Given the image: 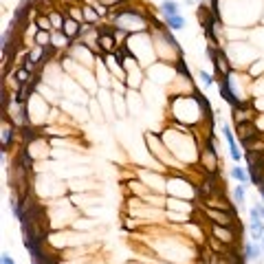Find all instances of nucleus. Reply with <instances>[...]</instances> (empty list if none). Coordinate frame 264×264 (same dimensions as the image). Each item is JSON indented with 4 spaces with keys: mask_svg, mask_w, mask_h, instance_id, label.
Returning a JSON list of instances; mask_svg holds the SVG:
<instances>
[{
    "mask_svg": "<svg viewBox=\"0 0 264 264\" xmlns=\"http://www.w3.org/2000/svg\"><path fill=\"white\" fill-rule=\"evenodd\" d=\"M64 35L66 38H75V35H79V24L75 22V20H70V18H66V22H64Z\"/></svg>",
    "mask_w": 264,
    "mask_h": 264,
    "instance_id": "nucleus-6",
    "label": "nucleus"
},
{
    "mask_svg": "<svg viewBox=\"0 0 264 264\" xmlns=\"http://www.w3.org/2000/svg\"><path fill=\"white\" fill-rule=\"evenodd\" d=\"M249 231H251V238L256 242L262 240V236H264V220H262L260 211H258L256 207L251 209V222H249Z\"/></svg>",
    "mask_w": 264,
    "mask_h": 264,
    "instance_id": "nucleus-1",
    "label": "nucleus"
},
{
    "mask_svg": "<svg viewBox=\"0 0 264 264\" xmlns=\"http://www.w3.org/2000/svg\"><path fill=\"white\" fill-rule=\"evenodd\" d=\"M51 24H53V29H62V18L58 13H51Z\"/></svg>",
    "mask_w": 264,
    "mask_h": 264,
    "instance_id": "nucleus-17",
    "label": "nucleus"
},
{
    "mask_svg": "<svg viewBox=\"0 0 264 264\" xmlns=\"http://www.w3.org/2000/svg\"><path fill=\"white\" fill-rule=\"evenodd\" d=\"M231 176H233V179H236L238 183H242V185H247V183H249V174H247L245 170H242V167H233V170H231Z\"/></svg>",
    "mask_w": 264,
    "mask_h": 264,
    "instance_id": "nucleus-9",
    "label": "nucleus"
},
{
    "mask_svg": "<svg viewBox=\"0 0 264 264\" xmlns=\"http://www.w3.org/2000/svg\"><path fill=\"white\" fill-rule=\"evenodd\" d=\"M101 4H113V2H119V0H99Z\"/></svg>",
    "mask_w": 264,
    "mask_h": 264,
    "instance_id": "nucleus-21",
    "label": "nucleus"
},
{
    "mask_svg": "<svg viewBox=\"0 0 264 264\" xmlns=\"http://www.w3.org/2000/svg\"><path fill=\"white\" fill-rule=\"evenodd\" d=\"M44 51H47V47H35L33 51H31V53H29V62H38V60L40 58H42V55H44Z\"/></svg>",
    "mask_w": 264,
    "mask_h": 264,
    "instance_id": "nucleus-13",
    "label": "nucleus"
},
{
    "mask_svg": "<svg viewBox=\"0 0 264 264\" xmlns=\"http://www.w3.org/2000/svg\"><path fill=\"white\" fill-rule=\"evenodd\" d=\"M0 262H2V264H16V262H13V260H11V258H9V256H7V253H4V256H2V258H0Z\"/></svg>",
    "mask_w": 264,
    "mask_h": 264,
    "instance_id": "nucleus-19",
    "label": "nucleus"
},
{
    "mask_svg": "<svg viewBox=\"0 0 264 264\" xmlns=\"http://www.w3.org/2000/svg\"><path fill=\"white\" fill-rule=\"evenodd\" d=\"M161 13H163V18L181 16V9H179V4H176L174 0H163V4H161Z\"/></svg>",
    "mask_w": 264,
    "mask_h": 264,
    "instance_id": "nucleus-4",
    "label": "nucleus"
},
{
    "mask_svg": "<svg viewBox=\"0 0 264 264\" xmlns=\"http://www.w3.org/2000/svg\"><path fill=\"white\" fill-rule=\"evenodd\" d=\"M198 77L202 79V84H205V86H211V84H214V77H211L209 73H205V70H200V73H198Z\"/></svg>",
    "mask_w": 264,
    "mask_h": 264,
    "instance_id": "nucleus-15",
    "label": "nucleus"
},
{
    "mask_svg": "<svg viewBox=\"0 0 264 264\" xmlns=\"http://www.w3.org/2000/svg\"><path fill=\"white\" fill-rule=\"evenodd\" d=\"M165 24L172 29V31H179V29L185 27V18L183 16H170V18H165Z\"/></svg>",
    "mask_w": 264,
    "mask_h": 264,
    "instance_id": "nucleus-7",
    "label": "nucleus"
},
{
    "mask_svg": "<svg viewBox=\"0 0 264 264\" xmlns=\"http://www.w3.org/2000/svg\"><path fill=\"white\" fill-rule=\"evenodd\" d=\"M262 258V247L260 245H245V260H260Z\"/></svg>",
    "mask_w": 264,
    "mask_h": 264,
    "instance_id": "nucleus-5",
    "label": "nucleus"
},
{
    "mask_svg": "<svg viewBox=\"0 0 264 264\" xmlns=\"http://www.w3.org/2000/svg\"><path fill=\"white\" fill-rule=\"evenodd\" d=\"M216 236H222L220 240H225V242H229V240H231V233H229V231H225V229L220 231V229H218V227H216Z\"/></svg>",
    "mask_w": 264,
    "mask_h": 264,
    "instance_id": "nucleus-18",
    "label": "nucleus"
},
{
    "mask_svg": "<svg viewBox=\"0 0 264 264\" xmlns=\"http://www.w3.org/2000/svg\"><path fill=\"white\" fill-rule=\"evenodd\" d=\"M35 44H38V47H47V44H51V35L40 29L38 35H35Z\"/></svg>",
    "mask_w": 264,
    "mask_h": 264,
    "instance_id": "nucleus-10",
    "label": "nucleus"
},
{
    "mask_svg": "<svg viewBox=\"0 0 264 264\" xmlns=\"http://www.w3.org/2000/svg\"><path fill=\"white\" fill-rule=\"evenodd\" d=\"M222 134H225L227 143H229L231 159H233V161H240V159H242V154H240V150H238V145H236V139H233V132L229 130V126H225V128H222Z\"/></svg>",
    "mask_w": 264,
    "mask_h": 264,
    "instance_id": "nucleus-3",
    "label": "nucleus"
},
{
    "mask_svg": "<svg viewBox=\"0 0 264 264\" xmlns=\"http://www.w3.org/2000/svg\"><path fill=\"white\" fill-rule=\"evenodd\" d=\"M260 242H262V249H264V236H262V240H260Z\"/></svg>",
    "mask_w": 264,
    "mask_h": 264,
    "instance_id": "nucleus-22",
    "label": "nucleus"
},
{
    "mask_svg": "<svg viewBox=\"0 0 264 264\" xmlns=\"http://www.w3.org/2000/svg\"><path fill=\"white\" fill-rule=\"evenodd\" d=\"M16 79H18L20 84H31V82H33V79H31V73H29L27 68H20L18 73H16Z\"/></svg>",
    "mask_w": 264,
    "mask_h": 264,
    "instance_id": "nucleus-11",
    "label": "nucleus"
},
{
    "mask_svg": "<svg viewBox=\"0 0 264 264\" xmlns=\"http://www.w3.org/2000/svg\"><path fill=\"white\" fill-rule=\"evenodd\" d=\"M220 95H222V97H225V101H227V104H231V106H240V99H238V97H236V93H233V90H231L229 75L220 79Z\"/></svg>",
    "mask_w": 264,
    "mask_h": 264,
    "instance_id": "nucleus-2",
    "label": "nucleus"
},
{
    "mask_svg": "<svg viewBox=\"0 0 264 264\" xmlns=\"http://www.w3.org/2000/svg\"><path fill=\"white\" fill-rule=\"evenodd\" d=\"M99 44H101L104 51H113L115 49V38L108 35V33H104V35H99Z\"/></svg>",
    "mask_w": 264,
    "mask_h": 264,
    "instance_id": "nucleus-8",
    "label": "nucleus"
},
{
    "mask_svg": "<svg viewBox=\"0 0 264 264\" xmlns=\"http://www.w3.org/2000/svg\"><path fill=\"white\" fill-rule=\"evenodd\" d=\"M11 136H13V130L11 128H4V132H2V148H7V143L11 141Z\"/></svg>",
    "mask_w": 264,
    "mask_h": 264,
    "instance_id": "nucleus-16",
    "label": "nucleus"
},
{
    "mask_svg": "<svg viewBox=\"0 0 264 264\" xmlns=\"http://www.w3.org/2000/svg\"><path fill=\"white\" fill-rule=\"evenodd\" d=\"M66 42H68V38L62 33H55L53 38H51V44H55V47H66Z\"/></svg>",
    "mask_w": 264,
    "mask_h": 264,
    "instance_id": "nucleus-14",
    "label": "nucleus"
},
{
    "mask_svg": "<svg viewBox=\"0 0 264 264\" xmlns=\"http://www.w3.org/2000/svg\"><path fill=\"white\" fill-rule=\"evenodd\" d=\"M86 16H88V20H95V13L90 11V7H86Z\"/></svg>",
    "mask_w": 264,
    "mask_h": 264,
    "instance_id": "nucleus-20",
    "label": "nucleus"
},
{
    "mask_svg": "<svg viewBox=\"0 0 264 264\" xmlns=\"http://www.w3.org/2000/svg\"><path fill=\"white\" fill-rule=\"evenodd\" d=\"M233 196H236V200H238V205H245V185L242 183H238L236 185V190H233Z\"/></svg>",
    "mask_w": 264,
    "mask_h": 264,
    "instance_id": "nucleus-12",
    "label": "nucleus"
}]
</instances>
